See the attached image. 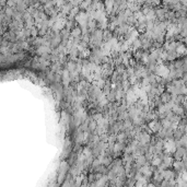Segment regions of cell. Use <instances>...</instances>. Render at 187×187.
I'll list each match as a JSON object with an SVG mask.
<instances>
[{"mask_svg": "<svg viewBox=\"0 0 187 187\" xmlns=\"http://www.w3.org/2000/svg\"><path fill=\"white\" fill-rule=\"evenodd\" d=\"M148 187H155V186H154V185H151V184H150V185H149Z\"/></svg>", "mask_w": 187, "mask_h": 187, "instance_id": "obj_2", "label": "cell"}, {"mask_svg": "<svg viewBox=\"0 0 187 187\" xmlns=\"http://www.w3.org/2000/svg\"><path fill=\"white\" fill-rule=\"evenodd\" d=\"M172 177H173V173H172V172H169V171L164 172V178L165 180H170V178H172Z\"/></svg>", "mask_w": 187, "mask_h": 187, "instance_id": "obj_1", "label": "cell"}]
</instances>
